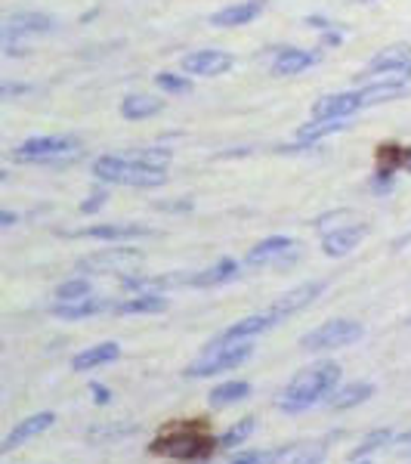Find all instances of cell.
<instances>
[{
  "label": "cell",
  "instance_id": "11",
  "mask_svg": "<svg viewBox=\"0 0 411 464\" xmlns=\"http://www.w3.org/2000/svg\"><path fill=\"white\" fill-rule=\"evenodd\" d=\"M297 248H301V245H297L294 238L272 236V238H263V242L253 245V248L248 251V257H244V264H248V266L279 264V260H291V257H294Z\"/></svg>",
  "mask_w": 411,
  "mask_h": 464
},
{
  "label": "cell",
  "instance_id": "12",
  "mask_svg": "<svg viewBox=\"0 0 411 464\" xmlns=\"http://www.w3.org/2000/svg\"><path fill=\"white\" fill-rule=\"evenodd\" d=\"M233 53H223V50H198L183 59V72L196 74V78H216V74L233 69Z\"/></svg>",
  "mask_w": 411,
  "mask_h": 464
},
{
  "label": "cell",
  "instance_id": "3",
  "mask_svg": "<svg viewBox=\"0 0 411 464\" xmlns=\"http://www.w3.org/2000/svg\"><path fill=\"white\" fill-rule=\"evenodd\" d=\"M93 174L106 183H118V186H139V189H152V186L167 183V174L164 168H152V164L139 161L137 155L133 159H115V155H106V159L93 161Z\"/></svg>",
  "mask_w": 411,
  "mask_h": 464
},
{
  "label": "cell",
  "instance_id": "1",
  "mask_svg": "<svg viewBox=\"0 0 411 464\" xmlns=\"http://www.w3.org/2000/svg\"><path fill=\"white\" fill-rule=\"evenodd\" d=\"M214 449H220V440L214 437L207 418H186V421L164 424L152 443L155 455H167V459L179 461L207 459Z\"/></svg>",
  "mask_w": 411,
  "mask_h": 464
},
{
  "label": "cell",
  "instance_id": "5",
  "mask_svg": "<svg viewBox=\"0 0 411 464\" xmlns=\"http://www.w3.org/2000/svg\"><path fill=\"white\" fill-rule=\"evenodd\" d=\"M319 232H322V248L328 257H343V254L356 251L358 242L368 236V223L353 220V214H347L343 223H334V214H328L319 220Z\"/></svg>",
  "mask_w": 411,
  "mask_h": 464
},
{
  "label": "cell",
  "instance_id": "23",
  "mask_svg": "<svg viewBox=\"0 0 411 464\" xmlns=\"http://www.w3.org/2000/svg\"><path fill=\"white\" fill-rule=\"evenodd\" d=\"M87 238H102V242H124V238H143L152 236L148 227H137V223H111V227H90L84 229Z\"/></svg>",
  "mask_w": 411,
  "mask_h": 464
},
{
  "label": "cell",
  "instance_id": "21",
  "mask_svg": "<svg viewBox=\"0 0 411 464\" xmlns=\"http://www.w3.org/2000/svg\"><path fill=\"white\" fill-rule=\"evenodd\" d=\"M312 63H316V53H310V50L285 47V50H279L272 59V74H282V78H288V74H301V72L310 69Z\"/></svg>",
  "mask_w": 411,
  "mask_h": 464
},
{
  "label": "cell",
  "instance_id": "20",
  "mask_svg": "<svg viewBox=\"0 0 411 464\" xmlns=\"http://www.w3.org/2000/svg\"><path fill=\"white\" fill-rule=\"evenodd\" d=\"M167 310V297L161 291H139L137 297H127L111 306V313H121V316H133V313H164Z\"/></svg>",
  "mask_w": 411,
  "mask_h": 464
},
{
  "label": "cell",
  "instance_id": "6",
  "mask_svg": "<svg viewBox=\"0 0 411 464\" xmlns=\"http://www.w3.org/2000/svg\"><path fill=\"white\" fill-rule=\"evenodd\" d=\"M81 155V143L72 137H34L13 149V159L28 164H47V161H69Z\"/></svg>",
  "mask_w": 411,
  "mask_h": 464
},
{
  "label": "cell",
  "instance_id": "30",
  "mask_svg": "<svg viewBox=\"0 0 411 464\" xmlns=\"http://www.w3.org/2000/svg\"><path fill=\"white\" fill-rule=\"evenodd\" d=\"M347 124H340V121H312V124H306L297 137L303 140V143H312V140H319V137H328V133H338V130H343Z\"/></svg>",
  "mask_w": 411,
  "mask_h": 464
},
{
  "label": "cell",
  "instance_id": "27",
  "mask_svg": "<svg viewBox=\"0 0 411 464\" xmlns=\"http://www.w3.org/2000/svg\"><path fill=\"white\" fill-rule=\"evenodd\" d=\"M390 443H393V430H375L371 437H365L362 443L353 449V459L365 461L371 452H378V449H384V446H390Z\"/></svg>",
  "mask_w": 411,
  "mask_h": 464
},
{
  "label": "cell",
  "instance_id": "18",
  "mask_svg": "<svg viewBox=\"0 0 411 464\" xmlns=\"http://www.w3.org/2000/svg\"><path fill=\"white\" fill-rule=\"evenodd\" d=\"M115 359H121V347H118L115 341H102V343H96V347L81 350V353L72 359V369L90 372V369H100V365L115 362Z\"/></svg>",
  "mask_w": 411,
  "mask_h": 464
},
{
  "label": "cell",
  "instance_id": "9",
  "mask_svg": "<svg viewBox=\"0 0 411 464\" xmlns=\"http://www.w3.org/2000/svg\"><path fill=\"white\" fill-rule=\"evenodd\" d=\"M139 264H143V254L133 248H109L102 254H93V257L81 260V269L84 273H111V276H127L133 273Z\"/></svg>",
  "mask_w": 411,
  "mask_h": 464
},
{
  "label": "cell",
  "instance_id": "24",
  "mask_svg": "<svg viewBox=\"0 0 411 464\" xmlns=\"http://www.w3.org/2000/svg\"><path fill=\"white\" fill-rule=\"evenodd\" d=\"M238 276V264L235 260H220V264H214V266H207L205 273H198V276H192L189 279V285H198V288H214V285H223V282H233Z\"/></svg>",
  "mask_w": 411,
  "mask_h": 464
},
{
  "label": "cell",
  "instance_id": "4",
  "mask_svg": "<svg viewBox=\"0 0 411 464\" xmlns=\"http://www.w3.org/2000/svg\"><path fill=\"white\" fill-rule=\"evenodd\" d=\"M251 353H253L251 341L216 338L214 343H207V350L196 359V362L186 365V375L189 378H211V375H220V372H233L242 362H248Z\"/></svg>",
  "mask_w": 411,
  "mask_h": 464
},
{
  "label": "cell",
  "instance_id": "28",
  "mask_svg": "<svg viewBox=\"0 0 411 464\" xmlns=\"http://www.w3.org/2000/svg\"><path fill=\"white\" fill-rule=\"evenodd\" d=\"M93 295V285H90V279H69L62 282V285L56 288V301H81V297H90Z\"/></svg>",
  "mask_w": 411,
  "mask_h": 464
},
{
  "label": "cell",
  "instance_id": "17",
  "mask_svg": "<svg viewBox=\"0 0 411 464\" xmlns=\"http://www.w3.org/2000/svg\"><path fill=\"white\" fill-rule=\"evenodd\" d=\"M266 10V0H244V4H235V6H226V10L214 13L211 16V25L216 28H238V25H248Z\"/></svg>",
  "mask_w": 411,
  "mask_h": 464
},
{
  "label": "cell",
  "instance_id": "22",
  "mask_svg": "<svg viewBox=\"0 0 411 464\" xmlns=\"http://www.w3.org/2000/svg\"><path fill=\"white\" fill-rule=\"evenodd\" d=\"M275 319L269 316V313H260V316H248V319H238L235 325H229L226 332L220 334V338L226 341H251L257 338V334H263L266 328H272Z\"/></svg>",
  "mask_w": 411,
  "mask_h": 464
},
{
  "label": "cell",
  "instance_id": "25",
  "mask_svg": "<svg viewBox=\"0 0 411 464\" xmlns=\"http://www.w3.org/2000/svg\"><path fill=\"white\" fill-rule=\"evenodd\" d=\"M161 109H164L161 100H155V96H143V93H133L121 102V115L127 118V121H143V118L158 115Z\"/></svg>",
  "mask_w": 411,
  "mask_h": 464
},
{
  "label": "cell",
  "instance_id": "19",
  "mask_svg": "<svg viewBox=\"0 0 411 464\" xmlns=\"http://www.w3.org/2000/svg\"><path fill=\"white\" fill-rule=\"evenodd\" d=\"M378 387L368 384V381H353V384L340 387V391H331V396H328V406L331 409H353V406H362V402H368L371 396H375Z\"/></svg>",
  "mask_w": 411,
  "mask_h": 464
},
{
  "label": "cell",
  "instance_id": "16",
  "mask_svg": "<svg viewBox=\"0 0 411 464\" xmlns=\"http://www.w3.org/2000/svg\"><path fill=\"white\" fill-rule=\"evenodd\" d=\"M111 301H106V297H96V295H90V297H81V301H59L53 310V316H59V319H87V316H100V313H106V310H111Z\"/></svg>",
  "mask_w": 411,
  "mask_h": 464
},
{
  "label": "cell",
  "instance_id": "7",
  "mask_svg": "<svg viewBox=\"0 0 411 464\" xmlns=\"http://www.w3.org/2000/svg\"><path fill=\"white\" fill-rule=\"evenodd\" d=\"M358 78L387 81V84H408V81H411V47H408V44L387 47L378 59H371V63L365 65Z\"/></svg>",
  "mask_w": 411,
  "mask_h": 464
},
{
  "label": "cell",
  "instance_id": "36",
  "mask_svg": "<svg viewBox=\"0 0 411 464\" xmlns=\"http://www.w3.org/2000/svg\"><path fill=\"white\" fill-rule=\"evenodd\" d=\"M0 220H4V227H13V223H16V214L4 211V217H0Z\"/></svg>",
  "mask_w": 411,
  "mask_h": 464
},
{
  "label": "cell",
  "instance_id": "37",
  "mask_svg": "<svg viewBox=\"0 0 411 464\" xmlns=\"http://www.w3.org/2000/svg\"><path fill=\"white\" fill-rule=\"evenodd\" d=\"M399 440H402V443H411V430H408V433H402Z\"/></svg>",
  "mask_w": 411,
  "mask_h": 464
},
{
  "label": "cell",
  "instance_id": "29",
  "mask_svg": "<svg viewBox=\"0 0 411 464\" xmlns=\"http://www.w3.org/2000/svg\"><path fill=\"white\" fill-rule=\"evenodd\" d=\"M253 433V418H242V421L235 424V428H229L226 433L220 437V449H235L242 446L244 440H248Z\"/></svg>",
  "mask_w": 411,
  "mask_h": 464
},
{
  "label": "cell",
  "instance_id": "2",
  "mask_svg": "<svg viewBox=\"0 0 411 464\" xmlns=\"http://www.w3.org/2000/svg\"><path fill=\"white\" fill-rule=\"evenodd\" d=\"M340 381V365L338 362H319L312 369L301 372V375L291 378V384L282 391L279 409L285 415H301V411L319 406L322 400L331 396V391Z\"/></svg>",
  "mask_w": 411,
  "mask_h": 464
},
{
  "label": "cell",
  "instance_id": "13",
  "mask_svg": "<svg viewBox=\"0 0 411 464\" xmlns=\"http://www.w3.org/2000/svg\"><path fill=\"white\" fill-rule=\"evenodd\" d=\"M362 106H365L362 93H331V96H322V100L312 106V115H316L319 121H347V118L356 115Z\"/></svg>",
  "mask_w": 411,
  "mask_h": 464
},
{
  "label": "cell",
  "instance_id": "15",
  "mask_svg": "<svg viewBox=\"0 0 411 464\" xmlns=\"http://www.w3.org/2000/svg\"><path fill=\"white\" fill-rule=\"evenodd\" d=\"M56 424V415L53 411H37V415L25 418V421H19L16 428L6 433L4 440V452H13V449H19L22 443H28V440L41 437V433H47L50 428Z\"/></svg>",
  "mask_w": 411,
  "mask_h": 464
},
{
  "label": "cell",
  "instance_id": "33",
  "mask_svg": "<svg viewBox=\"0 0 411 464\" xmlns=\"http://www.w3.org/2000/svg\"><path fill=\"white\" fill-rule=\"evenodd\" d=\"M325 455H328V446L325 443H316V446L303 449V452H297V459L291 461V464H322Z\"/></svg>",
  "mask_w": 411,
  "mask_h": 464
},
{
  "label": "cell",
  "instance_id": "32",
  "mask_svg": "<svg viewBox=\"0 0 411 464\" xmlns=\"http://www.w3.org/2000/svg\"><path fill=\"white\" fill-rule=\"evenodd\" d=\"M288 449H279V452H248L242 459H235L233 464H279V459L285 455Z\"/></svg>",
  "mask_w": 411,
  "mask_h": 464
},
{
  "label": "cell",
  "instance_id": "14",
  "mask_svg": "<svg viewBox=\"0 0 411 464\" xmlns=\"http://www.w3.org/2000/svg\"><path fill=\"white\" fill-rule=\"evenodd\" d=\"M56 25V19L43 16V13H16V16L6 19L4 25V47L6 44H16V41H25L28 34H43Z\"/></svg>",
  "mask_w": 411,
  "mask_h": 464
},
{
  "label": "cell",
  "instance_id": "34",
  "mask_svg": "<svg viewBox=\"0 0 411 464\" xmlns=\"http://www.w3.org/2000/svg\"><path fill=\"white\" fill-rule=\"evenodd\" d=\"M106 192H93V196H90V201H84V205H81V211H84V214H93L96 211V208H102V205H106Z\"/></svg>",
  "mask_w": 411,
  "mask_h": 464
},
{
  "label": "cell",
  "instance_id": "10",
  "mask_svg": "<svg viewBox=\"0 0 411 464\" xmlns=\"http://www.w3.org/2000/svg\"><path fill=\"white\" fill-rule=\"evenodd\" d=\"M322 291H325V282H306V285L294 288V291H288V295H282L279 301L269 306L266 313L275 319V325H279L282 319H288V316H294V313L306 310V306L316 301V297L322 295Z\"/></svg>",
  "mask_w": 411,
  "mask_h": 464
},
{
  "label": "cell",
  "instance_id": "38",
  "mask_svg": "<svg viewBox=\"0 0 411 464\" xmlns=\"http://www.w3.org/2000/svg\"><path fill=\"white\" fill-rule=\"evenodd\" d=\"M358 464H371V461H358Z\"/></svg>",
  "mask_w": 411,
  "mask_h": 464
},
{
  "label": "cell",
  "instance_id": "26",
  "mask_svg": "<svg viewBox=\"0 0 411 464\" xmlns=\"http://www.w3.org/2000/svg\"><path fill=\"white\" fill-rule=\"evenodd\" d=\"M244 396H251L248 381H226L211 391V406H233V402H242Z\"/></svg>",
  "mask_w": 411,
  "mask_h": 464
},
{
  "label": "cell",
  "instance_id": "35",
  "mask_svg": "<svg viewBox=\"0 0 411 464\" xmlns=\"http://www.w3.org/2000/svg\"><path fill=\"white\" fill-rule=\"evenodd\" d=\"M93 393H96V396H93V400H96V402H109V391H106V387L93 384Z\"/></svg>",
  "mask_w": 411,
  "mask_h": 464
},
{
  "label": "cell",
  "instance_id": "31",
  "mask_svg": "<svg viewBox=\"0 0 411 464\" xmlns=\"http://www.w3.org/2000/svg\"><path fill=\"white\" fill-rule=\"evenodd\" d=\"M158 87L167 90V93H174V96H183V93H189V90H192L189 81L177 78V74H170V72H161L158 74Z\"/></svg>",
  "mask_w": 411,
  "mask_h": 464
},
{
  "label": "cell",
  "instance_id": "8",
  "mask_svg": "<svg viewBox=\"0 0 411 464\" xmlns=\"http://www.w3.org/2000/svg\"><path fill=\"white\" fill-rule=\"evenodd\" d=\"M365 334L362 322H353V319H331L325 322L322 328H316V332H310L303 338L301 347L310 350V353H322V350H338V347H349V343H356L358 338Z\"/></svg>",
  "mask_w": 411,
  "mask_h": 464
}]
</instances>
